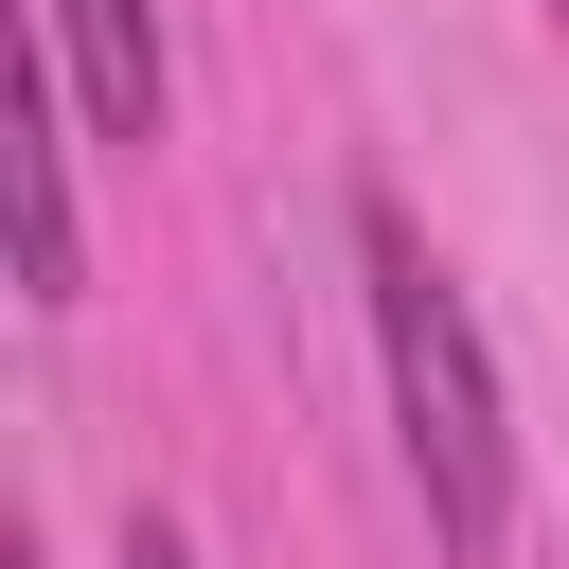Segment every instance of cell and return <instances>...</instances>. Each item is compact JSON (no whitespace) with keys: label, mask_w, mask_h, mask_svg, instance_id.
<instances>
[{"label":"cell","mask_w":569,"mask_h":569,"mask_svg":"<svg viewBox=\"0 0 569 569\" xmlns=\"http://www.w3.org/2000/svg\"><path fill=\"white\" fill-rule=\"evenodd\" d=\"M356 284H373V373H391L409 498H427V533L480 569V551L516 533V409H498V356H480V320H462V284H445V249H427L391 196H356Z\"/></svg>","instance_id":"6da1fadb"},{"label":"cell","mask_w":569,"mask_h":569,"mask_svg":"<svg viewBox=\"0 0 569 569\" xmlns=\"http://www.w3.org/2000/svg\"><path fill=\"white\" fill-rule=\"evenodd\" d=\"M36 53L71 71V107H89V142H160V18L142 0H36Z\"/></svg>","instance_id":"7a4b0ae2"},{"label":"cell","mask_w":569,"mask_h":569,"mask_svg":"<svg viewBox=\"0 0 569 569\" xmlns=\"http://www.w3.org/2000/svg\"><path fill=\"white\" fill-rule=\"evenodd\" d=\"M18 284H36V320H71V284H89V249H71V71L36 53L18 71Z\"/></svg>","instance_id":"3957f363"},{"label":"cell","mask_w":569,"mask_h":569,"mask_svg":"<svg viewBox=\"0 0 569 569\" xmlns=\"http://www.w3.org/2000/svg\"><path fill=\"white\" fill-rule=\"evenodd\" d=\"M124 569H196V551H178V533H160V516H142V533H124Z\"/></svg>","instance_id":"277c9868"}]
</instances>
